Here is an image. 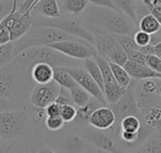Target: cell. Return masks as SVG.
<instances>
[{
  "label": "cell",
  "instance_id": "obj_6",
  "mask_svg": "<svg viewBox=\"0 0 161 153\" xmlns=\"http://www.w3.org/2000/svg\"><path fill=\"white\" fill-rule=\"evenodd\" d=\"M37 26H46V27H54L59 29L67 34L82 39L94 46L93 33L90 31L84 24L78 23L77 21L64 19L62 17L44 18L42 16H39L34 19L32 27H37Z\"/></svg>",
  "mask_w": 161,
  "mask_h": 153
},
{
  "label": "cell",
  "instance_id": "obj_25",
  "mask_svg": "<svg viewBox=\"0 0 161 153\" xmlns=\"http://www.w3.org/2000/svg\"><path fill=\"white\" fill-rule=\"evenodd\" d=\"M14 58L13 55V41L0 46V68L7 65Z\"/></svg>",
  "mask_w": 161,
  "mask_h": 153
},
{
  "label": "cell",
  "instance_id": "obj_32",
  "mask_svg": "<svg viewBox=\"0 0 161 153\" xmlns=\"http://www.w3.org/2000/svg\"><path fill=\"white\" fill-rule=\"evenodd\" d=\"M146 65L153 71L161 74V59L156 55H150L146 56Z\"/></svg>",
  "mask_w": 161,
  "mask_h": 153
},
{
  "label": "cell",
  "instance_id": "obj_4",
  "mask_svg": "<svg viewBox=\"0 0 161 153\" xmlns=\"http://www.w3.org/2000/svg\"><path fill=\"white\" fill-rule=\"evenodd\" d=\"M63 40H80V39L54 27H31L22 38L13 41V55L15 57L18 54L29 48L47 46Z\"/></svg>",
  "mask_w": 161,
  "mask_h": 153
},
{
  "label": "cell",
  "instance_id": "obj_5",
  "mask_svg": "<svg viewBox=\"0 0 161 153\" xmlns=\"http://www.w3.org/2000/svg\"><path fill=\"white\" fill-rule=\"evenodd\" d=\"M14 58L22 62L29 70L37 63H47L53 68L74 67L75 62L68 56L50 48L49 46H39L26 49L18 54Z\"/></svg>",
  "mask_w": 161,
  "mask_h": 153
},
{
  "label": "cell",
  "instance_id": "obj_11",
  "mask_svg": "<svg viewBox=\"0 0 161 153\" xmlns=\"http://www.w3.org/2000/svg\"><path fill=\"white\" fill-rule=\"evenodd\" d=\"M116 121L114 111L107 106L96 108L90 117V124L98 130H107L113 126Z\"/></svg>",
  "mask_w": 161,
  "mask_h": 153
},
{
  "label": "cell",
  "instance_id": "obj_30",
  "mask_svg": "<svg viewBox=\"0 0 161 153\" xmlns=\"http://www.w3.org/2000/svg\"><path fill=\"white\" fill-rule=\"evenodd\" d=\"M55 102L57 103H58L60 106L67 105V104H74L70 90H68L66 88H63V87H60L59 95L58 96V98H57V100Z\"/></svg>",
  "mask_w": 161,
  "mask_h": 153
},
{
  "label": "cell",
  "instance_id": "obj_18",
  "mask_svg": "<svg viewBox=\"0 0 161 153\" xmlns=\"http://www.w3.org/2000/svg\"><path fill=\"white\" fill-rule=\"evenodd\" d=\"M139 27L142 31L150 35H155L161 29V24L152 13H149L142 16L139 21Z\"/></svg>",
  "mask_w": 161,
  "mask_h": 153
},
{
  "label": "cell",
  "instance_id": "obj_19",
  "mask_svg": "<svg viewBox=\"0 0 161 153\" xmlns=\"http://www.w3.org/2000/svg\"><path fill=\"white\" fill-rule=\"evenodd\" d=\"M112 73L114 75V78L116 80V82L124 88L127 89L131 84V77L128 74V72L126 71V70L125 69L124 66L118 65L116 63L113 62H109Z\"/></svg>",
  "mask_w": 161,
  "mask_h": 153
},
{
  "label": "cell",
  "instance_id": "obj_42",
  "mask_svg": "<svg viewBox=\"0 0 161 153\" xmlns=\"http://www.w3.org/2000/svg\"><path fill=\"white\" fill-rule=\"evenodd\" d=\"M159 91H160V93H161V87H159Z\"/></svg>",
  "mask_w": 161,
  "mask_h": 153
},
{
  "label": "cell",
  "instance_id": "obj_31",
  "mask_svg": "<svg viewBox=\"0 0 161 153\" xmlns=\"http://www.w3.org/2000/svg\"><path fill=\"white\" fill-rule=\"evenodd\" d=\"M12 9H17L13 8V0H0V22H2Z\"/></svg>",
  "mask_w": 161,
  "mask_h": 153
},
{
  "label": "cell",
  "instance_id": "obj_15",
  "mask_svg": "<svg viewBox=\"0 0 161 153\" xmlns=\"http://www.w3.org/2000/svg\"><path fill=\"white\" fill-rule=\"evenodd\" d=\"M53 80L63 88H66L68 90H71L72 88L75 87L77 83L75 81L73 76L66 71L64 67H58L54 68V77Z\"/></svg>",
  "mask_w": 161,
  "mask_h": 153
},
{
  "label": "cell",
  "instance_id": "obj_3",
  "mask_svg": "<svg viewBox=\"0 0 161 153\" xmlns=\"http://www.w3.org/2000/svg\"><path fill=\"white\" fill-rule=\"evenodd\" d=\"M44 115V109L32 105L24 109L0 112V139L7 141L22 137Z\"/></svg>",
  "mask_w": 161,
  "mask_h": 153
},
{
  "label": "cell",
  "instance_id": "obj_33",
  "mask_svg": "<svg viewBox=\"0 0 161 153\" xmlns=\"http://www.w3.org/2000/svg\"><path fill=\"white\" fill-rule=\"evenodd\" d=\"M60 110H61V106L56 102H54L44 109L45 116L46 117H58L60 116Z\"/></svg>",
  "mask_w": 161,
  "mask_h": 153
},
{
  "label": "cell",
  "instance_id": "obj_14",
  "mask_svg": "<svg viewBox=\"0 0 161 153\" xmlns=\"http://www.w3.org/2000/svg\"><path fill=\"white\" fill-rule=\"evenodd\" d=\"M40 16L44 18H59L61 13L58 4V0H41L35 7Z\"/></svg>",
  "mask_w": 161,
  "mask_h": 153
},
{
  "label": "cell",
  "instance_id": "obj_27",
  "mask_svg": "<svg viewBox=\"0 0 161 153\" xmlns=\"http://www.w3.org/2000/svg\"><path fill=\"white\" fill-rule=\"evenodd\" d=\"M65 122L61 119L60 116L58 117H46L45 119V126L51 132H58L61 130L64 126Z\"/></svg>",
  "mask_w": 161,
  "mask_h": 153
},
{
  "label": "cell",
  "instance_id": "obj_12",
  "mask_svg": "<svg viewBox=\"0 0 161 153\" xmlns=\"http://www.w3.org/2000/svg\"><path fill=\"white\" fill-rule=\"evenodd\" d=\"M131 78L136 80L161 79V74L153 71L147 65H143L132 60H129L124 66Z\"/></svg>",
  "mask_w": 161,
  "mask_h": 153
},
{
  "label": "cell",
  "instance_id": "obj_39",
  "mask_svg": "<svg viewBox=\"0 0 161 153\" xmlns=\"http://www.w3.org/2000/svg\"><path fill=\"white\" fill-rule=\"evenodd\" d=\"M39 153H56L54 150H52L51 149H42L41 150Z\"/></svg>",
  "mask_w": 161,
  "mask_h": 153
},
{
  "label": "cell",
  "instance_id": "obj_38",
  "mask_svg": "<svg viewBox=\"0 0 161 153\" xmlns=\"http://www.w3.org/2000/svg\"><path fill=\"white\" fill-rule=\"evenodd\" d=\"M155 55L161 59V41L155 45Z\"/></svg>",
  "mask_w": 161,
  "mask_h": 153
},
{
  "label": "cell",
  "instance_id": "obj_28",
  "mask_svg": "<svg viewBox=\"0 0 161 153\" xmlns=\"http://www.w3.org/2000/svg\"><path fill=\"white\" fill-rule=\"evenodd\" d=\"M133 40L135 41V43L140 46V47H144L147 46L149 44H151L152 41V36L144 31L142 30H138L134 36H133Z\"/></svg>",
  "mask_w": 161,
  "mask_h": 153
},
{
  "label": "cell",
  "instance_id": "obj_16",
  "mask_svg": "<svg viewBox=\"0 0 161 153\" xmlns=\"http://www.w3.org/2000/svg\"><path fill=\"white\" fill-rule=\"evenodd\" d=\"M93 58L95 59V61L97 62V64H98V66H99V68L101 70L103 79H104L105 87L117 85L118 83L116 82V80L114 78V75L112 73V71H111V68H110V65H109V61L107 58H105L104 56H102L101 55H99L98 53L94 55Z\"/></svg>",
  "mask_w": 161,
  "mask_h": 153
},
{
  "label": "cell",
  "instance_id": "obj_29",
  "mask_svg": "<svg viewBox=\"0 0 161 153\" xmlns=\"http://www.w3.org/2000/svg\"><path fill=\"white\" fill-rule=\"evenodd\" d=\"M96 108H98V107L95 106V103H92V102L89 104H87V105H85L83 107H78L76 118H78L81 120H88L89 121L91 115L92 114V112Z\"/></svg>",
  "mask_w": 161,
  "mask_h": 153
},
{
  "label": "cell",
  "instance_id": "obj_20",
  "mask_svg": "<svg viewBox=\"0 0 161 153\" xmlns=\"http://www.w3.org/2000/svg\"><path fill=\"white\" fill-rule=\"evenodd\" d=\"M84 69L90 73V75L97 83V85L100 87V88L104 91V89H105V84H104L103 75H102L101 70H100L97 62L95 61V59L93 57L92 58H88V59L85 60Z\"/></svg>",
  "mask_w": 161,
  "mask_h": 153
},
{
  "label": "cell",
  "instance_id": "obj_35",
  "mask_svg": "<svg viewBox=\"0 0 161 153\" xmlns=\"http://www.w3.org/2000/svg\"><path fill=\"white\" fill-rule=\"evenodd\" d=\"M87 1L92 3V4L96 5V6H99L101 8H110V9H113V10H116V11H119L117 9V8L115 7L112 0H87Z\"/></svg>",
  "mask_w": 161,
  "mask_h": 153
},
{
  "label": "cell",
  "instance_id": "obj_21",
  "mask_svg": "<svg viewBox=\"0 0 161 153\" xmlns=\"http://www.w3.org/2000/svg\"><path fill=\"white\" fill-rule=\"evenodd\" d=\"M127 89L122 87L120 85H114L110 87H106L104 90L106 101L108 104H116L126 93Z\"/></svg>",
  "mask_w": 161,
  "mask_h": 153
},
{
  "label": "cell",
  "instance_id": "obj_9",
  "mask_svg": "<svg viewBox=\"0 0 161 153\" xmlns=\"http://www.w3.org/2000/svg\"><path fill=\"white\" fill-rule=\"evenodd\" d=\"M60 92V87L53 80L44 85H35L32 89L29 103L33 107L45 109L49 104L54 103Z\"/></svg>",
  "mask_w": 161,
  "mask_h": 153
},
{
  "label": "cell",
  "instance_id": "obj_37",
  "mask_svg": "<svg viewBox=\"0 0 161 153\" xmlns=\"http://www.w3.org/2000/svg\"><path fill=\"white\" fill-rule=\"evenodd\" d=\"M143 88L146 92H154L157 89V83L155 79H147L143 84Z\"/></svg>",
  "mask_w": 161,
  "mask_h": 153
},
{
  "label": "cell",
  "instance_id": "obj_8",
  "mask_svg": "<svg viewBox=\"0 0 161 153\" xmlns=\"http://www.w3.org/2000/svg\"><path fill=\"white\" fill-rule=\"evenodd\" d=\"M33 22L34 18L30 13H21L18 9H12L2 21L10 34L11 41L22 38L32 27Z\"/></svg>",
  "mask_w": 161,
  "mask_h": 153
},
{
  "label": "cell",
  "instance_id": "obj_34",
  "mask_svg": "<svg viewBox=\"0 0 161 153\" xmlns=\"http://www.w3.org/2000/svg\"><path fill=\"white\" fill-rule=\"evenodd\" d=\"M10 41H11L10 34H9L8 28L2 22H0V46L7 44Z\"/></svg>",
  "mask_w": 161,
  "mask_h": 153
},
{
  "label": "cell",
  "instance_id": "obj_10",
  "mask_svg": "<svg viewBox=\"0 0 161 153\" xmlns=\"http://www.w3.org/2000/svg\"><path fill=\"white\" fill-rule=\"evenodd\" d=\"M64 68L73 76L75 81L77 83V85L80 86L82 88H84L86 91H88L92 95V97H93L96 101H98L100 103L104 105L108 104L105 98L104 91L100 88L97 83L93 80V78L84 68H79V67H64Z\"/></svg>",
  "mask_w": 161,
  "mask_h": 153
},
{
  "label": "cell",
  "instance_id": "obj_23",
  "mask_svg": "<svg viewBox=\"0 0 161 153\" xmlns=\"http://www.w3.org/2000/svg\"><path fill=\"white\" fill-rule=\"evenodd\" d=\"M87 7V0H62V9L74 15H80Z\"/></svg>",
  "mask_w": 161,
  "mask_h": 153
},
{
  "label": "cell",
  "instance_id": "obj_13",
  "mask_svg": "<svg viewBox=\"0 0 161 153\" xmlns=\"http://www.w3.org/2000/svg\"><path fill=\"white\" fill-rule=\"evenodd\" d=\"M30 75L36 85H44L53 81L54 68L47 63H37L30 70Z\"/></svg>",
  "mask_w": 161,
  "mask_h": 153
},
{
  "label": "cell",
  "instance_id": "obj_2",
  "mask_svg": "<svg viewBox=\"0 0 161 153\" xmlns=\"http://www.w3.org/2000/svg\"><path fill=\"white\" fill-rule=\"evenodd\" d=\"M85 21L84 25L92 32L102 31L117 36H131L137 32V24L128 16L107 8L92 9Z\"/></svg>",
  "mask_w": 161,
  "mask_h": 153
},
{
  "label": "cell",
  "instance_id": "obj_17",
  "mask_svg": "<svg viewBox=\"0 0 161 153\" xmlns=\"http://www.w3.org/2000/svg\"><path fill=\"white\" fill-rule=\"evenodd\" d=\"M117 9L139 25V9L133 0H112Z\"/></svg>",
  "mask_w": 161,
  "mask_h": 153
},
{
  "label": "cell",
  "instance_id": "obj_36",
  "mask_svg": "<svg viewBox=\"0 0 161 153\" xmlns=\"http://www.w3.org/2000/svg\"><path fill=\"white\" fill-rule=\"evenodd\" d=\"M121 137L126 143H134L139 138V133H126V132H122L121 133Z\"/></svg>",
  "mask_w": 161,
  "mask_h": 153
},
{
  "label": "cell",
  "instance_id": "obj_24",
  "mask_svg": "<svg viewBox=\"0 0 161 153\" xmlns=\"http://www.w3.org/2000/svg\"><path fill=\"white\" fill-rule=\"evenodd\" d=\"M121 129L122 132L126 133H139L141 129V121L140 119L134 116L129 115L122 119L121 121Z\"/></svg>",
  "mask_w": 161,
  "mask_h": 153
},
{
  "label": "cell",
  "instance_id": "obj_22",
  "mask_svg": "<svg viewBox=\"0 0 161 153\" xmlns=\"http://www.w3.org/2000/svg\"><path fill=\"white\" fill-rule=\"evenodd\" d=\"M74 104H75L78 107H83L91 103L92 95L86 91L84 88H82L80 86H76L75 87L72 88L70 90Z\"/></svg>",
  "mask_w": 161,
  "mask_h": 153
},
{
  "label": "cell",
  "instance_id": "obj_26",
  "mask_svg": "<svg viewBox=\"0 0 161 153\" xmlns=\"http://www.w3.org/2000/svg\"><path fill=\"white\" fill-rule=\"evenodd\" d=\"M76 116H77V109L73 104H67L61 106L60 117L65 123H70L74 121L76 119Z\"/></svg>",
  "mask_w": 161,
  "mask_h": 153
},
{
  "label": "cell",
  "instance_id": "obj_7",
  "mask_svg": "<svg viewBox=\"0 0 161 153\" xmlns=\"http://www.w3.org/2000/svg\"><path fill=\"white\" fill-rule=\"evenodd\" d=\"M47 46L74 59L86 60L88 58L94 57V55L97 54L95 47L84 40H63V41L51 43Z\"/></svg>",
  "mask_w": 161,
  "mask_h": 153
},
{
  "label": "cell",
  "instance_id": "obj_40",
  "mask_svg": "<svg viewBox=\"0 0 161 153\" xmlns=\"http://www.w3.org/2000/svg\"><path fill=\"white\" fill-rule=\"evenodd\" d=\"M141 2H142L145 6H146V8H148L149 6H150V0H140Z\"/></svg>",
  "mask_w": 161,
  "mask_h": 153
},
{
  "label": "cell",
  "instance_id": "obj_41",
  "mask_svg": "<svg viewBox=\"0 0 161 153\" xmlns=\"http://www.w3.org/2000/svg\"><path fill=\"white\" fill-rule=\"evenodd\" d=\"M2 141H3V140H2V139H0V145H1V143H2Z\"/></svg>",
  "mask_w": 161,
  "mask_h": 153
},
{
  "label": "cell",
  "instance_id": "obj_1",
  "mask_svg": "<svg viewBox=\"0 0 161 153\" xmlns=\"http://www.w3.org/2000/svg\"><path fill=\"white\" fill-rule=\"evenodd\" d=\"M30 70L18 59L0 68V112L19 110L30 105L29 99L35 87Z\"/></svg>",
  "mask_w": 161,
  "mask_h": 153
}]
</instances>
